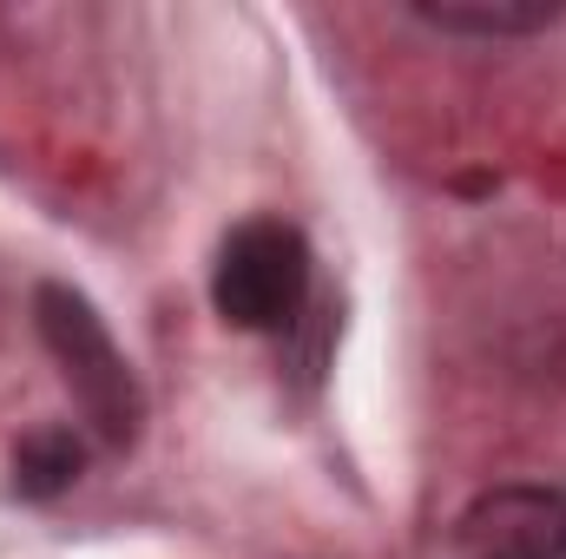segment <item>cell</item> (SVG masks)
<instances>
[{"label":"cell","instance_id":"cell-5","mask_svg":"<svg viewBox=\"0 0 566 559\" xmlns=\"http://www.w3.org/2000/svg\"><path fill=\"white\" fill-rule=\"evenodd\" d=\"M86 467V447L73 428H33L20 447H13V487L33 494V500H53L60 487H73Z\"/></svg>","mask_w":566,"mask_h":559},{"label":"cell","instance_id":"cell-4","mask_svg":"<svg viewBox=\"0 0 566 559\" xmlns=\"http://www.w3.org/2000/svg\"><path fill=\"white\" fill-rule=\"evenodd\" d=\"M566 13V0H416V20L461 40H521Z\"/></svg>","mask_w":566,"mask_h":559},{"label":"cell","instance_id":"cell-1","mask_svg":"<svg viewBox=\"0 0 566 559\" xmlns=\"http://www.w3.org/2000/svg\"><path fill=\"white\" fill-rule=\"evenodd\" d=\"M33 323H40V342L53 349V362H60L86 428L106 447H133L145 428V395H139V376H133L126 349L99 323V309L73 283H40L33 289Z\"/></svg>","mask_w":566,"mask_h":559},{"label":"cell","instance_id":"cell-2","mask_svg":"<svg viewBox=\"0 0 566 559\" xmlns=\"http://www.w3.org/2000/svg\"><path fill=\"white\" fill-rule=\"evenodd\" d=\"M310 296V244L283 218H251L224 238L211 303L231 329H283Z\"/></svg>","mask_w":566,"mask_h":559},{"label":"cell","instance_id":"cell-3","mask_svg":"<svg viewBox=\"0 0 566 559\" xmlns=\"http://www.w3.org/2000/svg\"><path fill=\"white\" fill-rule=\"evenodd\" d=\"M454 547L461 559H566V494L494 487L461 514Z\"/></svg>","mask_w":566,"mask_h":559}]
</instances>
